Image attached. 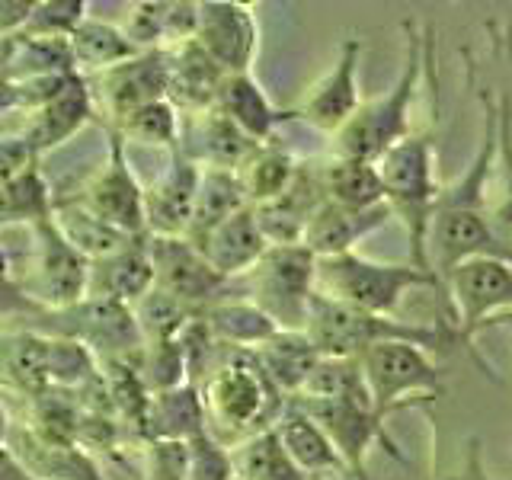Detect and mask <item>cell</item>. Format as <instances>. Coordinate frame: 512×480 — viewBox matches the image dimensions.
<instances>
[{
	"instance_id": "cell-1",
	"label": "cell",
	"mask_w": 512,
	"mask_h": 480,
	"mask_svg": "<svg viewBox=\"0 0 512 480\" xmlns=\"http://www.w3.org/2000/svg\"><path fill=\"white\" fill-rule=\"evenodd\" d=\"M432 58V32H416L413 23H404V61H400L397 80L388 93L362 100L352 119L330 135V154L352 160H375L394 148L400 138L413 135V100L420 93L426 64Z\"/></svg>"
},
{
	"instance_id": "cell-2",
	"label": "cell",
	"mask_w": 512,
	"mask_h": 480,
	"mask_svg": "<svg viewBox=\"0 0 512 480\" xmlns=\"http://www.w3.org/2000/svg\"><path fill=\"white\" fill-rule=\"evenodd\" d=\"M208 432L234 445L279 420L288 400L272 388L250 349H224L212 372L199 384Z\"/></svg>"
},
{
	"instance_id": "cell-3",
	"label": "cell",
	"mask_w": 512,
	"mask_h": 480,
	"mask_svg": "<svg viewBox=\"0 0 512 480\" xmlns=\"http://www.w3.org/2000/svg\"><path fill=\"white\" fill-rule=\"evenodd\" d=\"M301 333L308 336L320 356H343V359H356L365 349L381 343H413L426 352L452 349V346L464 349L458 330L452 324H445V320L416 324V320L365 314V311L343 308V304H333L320 295H311Z\"/></svg>"
},
{
	"instance_id": "cell-4",
	"label": "cell",
	"mask_w": 512,
	"mask_h": 480,
	"mask_svg": "<svg viewBox=\"0 0 512 480\" xmlns=\"http://www.w3.org/2000/svg\"><path fill=\"white\" fill-rule=\"evenodd\" d=\"M375 170L381 176L384 205H388L391 218H397L407 231L410 263L423 272H432L426 260V228L442 189L436 173V135H432V128L400 138L394 148L375 160Z\"/></svg>"
},
{
	"instance_id": "cell-5",
	"label": "cell",
	"mask_w": 512,
	"mask_h": 480,
	"mask_svg": "<svg viewBox=\"0 0 512 480\" xmlns=\"http://www.w3.org/2000/svg\"><path fill=\"white\" fill-rule=\"evenodd\" d=\"M416 288H432L442 301L439 279L432 272L416 269L413 263H378L356 250L320 256L314 263V295L352 311L394 317V311Z\"/></svg>"
},
{
	"instance_id": "cell-6",
	"label": "cell",
	"mask_w": 512,
	"mask_h": 480,
	"mask_svg": "<svg viewBox=\"0 0 512 480\" xmlns=\"http://www.w3.org/2000/svg\"><path fill=\"white\" fill-rule=\"evenodd\" d=\"M442 298H445L442 301L445 320L458 330L464 352L484 368V375L500 381L490 362L480 359L474 340L487 327L506 324L509 320V304H512L509 260H503V256H474V260L458 263L442 279Z\"/></svg>"
},
{
	"instance_id": "cell-7",
	"label": "cell",
	"mask_w": 512,
	"mask_h": 480,
	"mask_svg": "<svg viewBox=\"0 0 512 480\" xmlns=\"http://www.w3.org/2000/svg\"><path fill=\"white\" fill-rule=\"evenodd\" d=\"M314 253L301 244H272L244 276L234 279L250 304H256L279 330H301L314 295Z\"/></svg>"
},
{
	"instance_id": "cell-8",
	"label": "cell",
	"mask_w": 512,
	"mask_h": 480,
	"mask_svg": "<svg viewBox=\"0 0 512 480\" xmlns=\"http://www.w3.org/2000/svg\"><path fill=\"white\" fill-rule=\"evenodd\" d=\"M365 394L378 410H410L445 394V372L413 343H381L356 356Z\"/></svg>"
},
{
	"instance_id": "cell-9",
	"label": "cell",
	"mask_w": 512,
	"mask_h": 480,
	"mask_svg": "<svg viewBox=\"0 0 512 480\" xmlns=\"http://www.w3.org/2000/svg\"><path fill=\"white\" fill-rule=\"evenodd\" d=\"M23 330L71 340L77 346H84L100 365L135 356L144 346L141 333L135 327L132 308L116 301H100V298H80L71 308L39 311L32 320H26Z\"/></svg>"
},
{
	"instance_id": "cell-10",
	"label": "cell",
	"mask_w": 512,
	"mask_h": 480,
	"mask_svg": "<svg viewBox=\"0 0 512 480\" xmlns=\"http://www.w3.org/2000/svg\"><path fill=\"white\" fill-rule=\"evenodd\" d=\"M298 410H304L311 420L324 429V436L336 448V455L346 464V471L352 480H372L365 471L368 452L375 445H381L397 464L407 468V458L400 452V445L391 439L388 420L391 410H378L372 407L368 397H352V400H292Z\"/></svg>"
},
{
	"instance_id": "cell-11",
	"label": "cell",
	"mask_w": 512,
	"mask_h": 480,
	"mask_svg": "<svg viewBox=\"0 0 512 480\" xmlns=\"http://www.w3.org/2000/svg\"><path fill=\"white\" fill-rule=\"evenodd\" d=\"M106 160L96 167L80 196L74 199L84 205L90 215H96L109 228H116L125 237H144V186L132 170V160L122 138L106 125Z\"/></svg>"
},
{
	"instance_id": "cell-12",
	"label": "cell",
	"mask_w": 512,
	"mask_h": 480,
	"mask_svg": "<svg viewBox=\"0 0 512 480\" xmlns=\"http://www.w3.org/2000/svg\"><path fill=\"white\" fill-rule=\"evenodd\" d=\"M32 234V276L23 282V292L42 311L71 308L87 295V266L90 260L68 244L58 231L55 218H42L29 228Z\"/></svg>"
},
{
	"instance_id": "cell-13",
	"label": "cell",
	"mask_w": 512,
	"mask_h": 480,
	"mask_svg": "<svg viewBox=\"0 0 512 480\" xmlns=\"http://www.w3.org/2000/svg\"><path fill=\"white\" fill-rule=\"evenodd\" d=\"M144 247H148L154 288H160L164 295L186 304L189 311L202 314L205 308H212L215 301L231 295L234 282L218 276L192 240L144 234Z\"/></svg>"
},
{
	"instance_id": "cell-14",
	"label": "cell",
	"mask_w": 512,
	"mask_h": 480,
	"mask_svg": "<svg viewBox=\"0 0 512 480\" xmlns=\"http://www.w3.org/2000/svg\"><path fill=\"white\" fill-rule=\"evenodd\" d=\"M192 42L212 58L221 74L250 71L256 52H260V26H256L253 7L237 4V0H205V4H196Z\"/></svg>"
},
{
	"instance_id": "cell-15",
	"label": "cell",
	"mask_w": 512,
	"mask_h": 480,
	"mask_svg": "<svg viewBox=\"0 0 512 480\" xmlns=\"http://www.w3.org/2000/svg\"><path fill=\"white\" fill-rule=\"evenodd\" d=\"M96 112H106V125H116L128 112L167 100V52H138L103 74L84 77Z\"/></svg>"
},
{
	"instance_id": "cell-16",
	"label": "cell",
	"mask_w": 512,
	"mask_h": 480,
	"mask_svg": "<svg viewBox=\"0 0 512 480\" xmlns=\"http://www.w3.org/2000/svg\"><path fill=\"white\" fill-rule=\"evenodd\" d=\"M362 48L365 45L356 36L340 42V52H336V61L330 64V71L301 96L298 106L288 109L292 122H304L327 135L340 132L362 103V87H359Z\"/></svg>"
},
{
	"instance_id": "cell-17",
	"label": "cell",
	"mask_w": 512,
	"mask_h": 480,
	"mask_svg": "<svg viewBox=\"0 0 512 480\" xmlns=\"http://www.w3.org/2000/svg\"><path fill=\"white\" fill-rule=\"evenodd\" d=\"M199 167L180 151H167V167L151 186H144V234L183 237L196 202Z\"/></svg>"
},
{
	"instance_id": "cell-18",
	"label": "cell",
	"mask_w": 512,
	"mask_h": 480,
	"mask_svg": "<svg viewBox=\"0 0 512 480\" xmlns=\"http://www.w3.org/2000/svg\"><path fill=\"white\" fill-rule=\"evenodd\" d=\"M93 119H96V109L90 100L87 80L77 74L55 100L26 112V122L16 135H20L26 141V148L42 160V154L68 144L74 135L84 132Z\"/></svg>"
},
{
	"instance_id": "cell-19",
	"label": "cell",
	"mask_w": 512,
	"mask_h": 480,
	"mask_svg": "<svg viewBox=\"0 0 512 480\" xmlns=\"http://www.w3.org/2000/svg\"><path fill=\"white\" fill-rule=\"evenodd\" d=\"M253 144L256 141H250L244 132H237L212 106L202 112H180V141H176V151L202 170H234L253 151Z\"/></svg>"
},
{
	"instance_id": "cell-20",
	"label": "cell",
	"mask_w": 512,
	"mask_h": 480,
	"mask_svg": "<svg viewBox=\"0 0 512 480\" xmlns=\"http://www.w3.org/2000/svg\"><path fill=\"white\" fill-rule=\"evenodd\" d=\"M388 221H391L388 205L343 208V205H333V202H320L314 208V215L308 218V224H304V231H301V247L311 250L314 260H320V256L352 253L359 240L375 234Z\"/></svg>"
},
{
	"instance_id": "cell-21",
	"label": "cell",
	"mask_w": 512,
	"mask_h": 480,
	"mask_svg": "<svg viewBox=\"0 0 512 480\" xmlns=\"http://www.w3.org/2000/svg\"><path fill=\"white\" fill-rule=\"evenodd\" d=\"M154 288V272L148 260V247L144 237L125 240L122 247L96 256L87 266V295L84 298H100V301H116V304H132Z\"/></svg>"
},
{
	"instance_id": "cell-22",
	"label": "cell",
	"mask_w": 512,
	"mask_h": 480,
	"mask_svg": "<svg viewBox=\"0 0 512 480\" xmlns=\"http://www.w3.org/2000/svg\"><path fill=\"white\" fill-rule=\"evenodd\" d=\"M212 109H218L221 116L237 128V132H244L256 144L272 141L285 122H292L288 109H279L276 103H272L269 93L263 90V84L250 71L224 74Z\"/></svg>"
},
{
	"instance_id": "cell-23",
	"label": "cell",
	"mask_w": 512,
	"mask_h": 480,
	"mask_svg": "<svg viewBox=\"0 0 512 480\" xmlns=\"http://www.w3.org/2000/svg\"><path fill=\"white\" fill-rule=\"evenodd\" d=\"M39 480H109L96 458L74 442H48L36 432L13 423L4 442Z\"/></svg>"
},
{
	"instance_id": "cell-24",
	"label": "cell",
	"mask_w": 512,
	"mask_h": 480,
	"mask_svg": "<svg viewBox=\"0 0 512 480\" xmlns=\"http://www.w3.org/2000/svg\"><path fill=\"white\" fill-rule=\"evenodd\" d=\"M272 429H276L282 448L288 452V458L298 464V471L304 477H311V480H320V477L352 480L346 464L340 461V455H336V448L324 436V429H320L304 410H298L292 400L285 404V410L279 413V420L272 423Z\"/></svg>"
},
{
	"instance_id": "cell-25",
	"label": "cell",
	"mask_w": 512,
	"mask_h": 480,
	"mask_svg": "<svg viewBox=\"0 0 512 480\" xmlns=\"http://www.w3.org/2000/svg\"><path fill=\"white\" fill-rule=\"evenodd\" d=\"M196 247L202 250L208 266H212L218 276L234 282L260 260L269 244L260 231V224H256L253 208L247 205V208H240V212H234L231 218H224L218 228L208 231Z\"/></svg>"
},
{
	"instance_id": "cell-26",
	"label": "cell",
	"mask_w": 512,
	"mask_h": 480,
	"mask_svg": "<svg viewBox=\"0 0 512 480\" xmlns=\"http://www.w3.org/2000/svg\"><path fill=\"white\" fill-rule=\"evenodd\" d=\"M208 432L205 404L196 384H180V388L148 394L141 420V442H189Z\"/></svg>"
},
{
	"instance_id": "cell-27",
	"label": "cell",
	"mask_w": 512,
	"mask_h": 480,
	"mask_svg": "<svg viewBox=\"0 0 512 480\" xmlns=\"http://www.w3.org/2000/svg\"><path fill=\"white\" fill-rule=\"evenodd\" d=\"M167 52V100L176 112H202L215 103L221 71L196 42L164 48Z\"/></svg>"
},
{
	"instance_id": "cell-28",
	"label": "cell",
	"mask_w": 512,
	"mask_h": 480,
	"mask_svg": "<svg viewBox=\"0 0 512 480\" xmlns=\"http://www.w3.org/2000/svg\"><path fill=\"white\" fill-rule=\"evenodd\" d=\"M295 170H298V157L272 138L253 144V151L234 167V180L240 186L244 202L250 208H260L282 196L285 186L292 183Z\"/></svg>"
},
{
	"instance_id": "cell-29",
	"label": "cell",
	"mask_w": 512,
	"mask_h": 480,
	"mask_svg": "<svg viewBox=\"0 0 512 480\" xmlns=\"http://www.w3.org/2000/svg\"><path fill=\"white\" fill-rule=\"evenodd\" d=\"M317 164V183L324 202L343 205V208H375L384 205V189L375 164L368 160H352L340 154H327L314 160Z\"/></svg>"
},
{
	"instance_id": "cell-30",
	"label": "cell",
	"mask_w": 512,
	"mask_h": 480,
	"mask_svg": "<svg viewBox=\"0 0 512 480\" xmlns=\"http://www.w3.org/2000/svg\"><path fill=\"white\" fill-rule=\"evenodd\" d=\"M256 365L263 368V375L285 400H292L304 378L311 375V368L317 365L320 352L311 346V340L301 330H279L272 340L253 349Z\"/></svg>"
},
{
	"instance_id": "cell-31",
	"label": "cell",
	"mask_w": 512,
	"mask_h": 480,
	"mask_svg": "<svg viewBox=\"0 0 512 480\" xmlns=\"http://www.w3.org/2000/svg\"><path fill=\"white\" fill-rule=\"evenodd\" d=\"M0 388L32 397L48 384V336L32 330L0 333Z\"/></svg>"
},
{
	"instance_id": "cell-32",
	"label": "cell",
	"mask_w": 512,
	"mask_h": 480,
	"mask_svg": "<svg viewBox=\"0 0 512 480\" xmlns=\"http://www.w3.org/2000/svg\"><path fill=\"white\" fill-rule=\"evenodd\" d=\"M199 317L208 327V333L215 336V343L224 349H250L253 352L256 346H263L266 340H272V336L279 333V327L244 295L221 298L212 304V308H205Z\"/></svg>"
},
{
	"instance_id": "cell-33",
	"label": "cell",
	"mask_w": 512,
	"mask_h": 480,
	"mask_svg": "<svg viewBox=\"0 0 512 480\" xmlns=\"http://www.w3.org/2000/svg\"><path fill=\"white\" fill-rule=\"evenodd\" d=\"M74 71L71 48L64 39H42L29 32L0 39V77L10 84H23L29 77Z\"/></svg>"
},
{
	"instance_id": "cell-34",
	"label": "cell",
	"mask_w": 512,
	"mask_h": 480,
	"mask_svg": "<svg viewBox=\"0 0 512 480\" xmlns=\"http://www.w3.org/2000/svg\"><path fill=\"white\" fill-rule=\"evenodd\" d=\"M68 48H71L74 74L80 77L103 74L109 68H116V64L128 61L132 55H138V48L125 39V32L119 26L93 20V16H87V20L71 32Z\"/></svg>"
},
{
	"instance_id": "cell-35",
	"label": "cell",
	"mask_w": 512,
	"mask_h": 480,
	"mask_svg": "<svg viewBox=\"0 0 512 480\" xmlns=\"http://www.w3.org/2000/svg\"><path fill=\"white\" fill-rule=\"evenodd\" d=\"M52 212H55V192L52 183L45 180L39 160L0 183V231L16 228V224L32 228L36 221L52 218Z\"/></svg>"
},
{
	"instance_id": "cell-36",
	"label": "cell",
	"mask_w": 512,
	"mask_h": 480,
	"mask_svg": "<svg viewBox=\"0 0 512 480\" xmlns=\"http://www.w3.org/2000/svg\"><path fill=\"white\" fill-rule=\"evenodd\" d=\"M240 208H247L244 196H240V186L234 180V170H202L199 167V186H196V202H192V215H189V228L186 240L199 244V240L218 228L224 218H231Z\"/></svg>"
},
{
	"instance_id": "cell-37",
	"label": "cell",
	"mask_w": 512,
	"mask_h": 480,
	"mask_svg": "<svg viewBox=\"0 0 512 480\" xmlns=\"http://www.w3.org/2000/svg\"><path fill=\"white\" fill-rule=\"evenodd\" d=\"M231 464H234V480H311L288 458L272 426L234 442Z\"/></svg>"
},
{
	"instance_id": "cell-38",
	"label": "cell",
	"mask_w": 512,
	"mask_h": 480,
	"mask_svg": "<svg viewBox=\"0 0 512 480\" xmlns=\"http://www.w3.org/2000/svg\"><path fill=\"white\" fill-rule=\"evenodd\" d=\"M112 132L122 138V144H144V148H164L173 151L180 141V112L173 109L170 100H154L135 112H128L125 119L109 125Z\"/></svg>"
},
{
	"instance_id": "cell-39",
	"label": "cell",
	"mask_w": 512,
	"mask_h": 480,
	"mask_svg": "<svg viewBox=\"0 0 512 480\" xmlns=\"http://www.w3.org/2000/svg\"><path fill=\"white\" fill-rule=\"evenodd\" d=\"M52 218L58 224V231L68 237V244L84 253L87 260H96V256H103L109 250L122 247L125 240H132V237L119 234L116 228H109V224H103L96 215H90L87 208L77 205L74 199L71 202H55Z\"/></svg>"
},
{
	"instance_id": "cell-40",
	"label": "cell",
	"mask_w": 512,
	"mask_h": 480,
	"mask_svg": "<svg viewBox=\"0 0 512 480\" xmlns=\"http://www.w3.org/2000/svg\"><path fill=\"white\" fill-rule=\"evenodd\" d=\"M352 397H368L359 362L343 356H320L292 400H352Z\"/></svg>"
},
{
	"instance_id": "cell-41",
	"label": "cell",
	"mask_w": 512,
	"mask_h": 480,
	"mask_svg": "<svg viewBox=\"0 0 512 480\" xmlns=\"http://www.w3.org/2000/svg\"><path fill=\"white\" fill-rule=\"evenodd\" d=\"M132 317L144 343H167L183 333L196 311H189L186 304L164 295L160 288H151L132 304Z\"/></svg>"
},
{
	"instance_id": "cell-42",
	"label": "cell",
	"mask_w": 512,
	"mask_h": 480,
	"mask_svg": "<svg viewBox=\"0 0 512 480\" xmlns=\"http://www.w3.org/2000/svg\"><path fill=\"white\" fill-rule=\"evenodd\" d=\"M87 0H39L29 10L23 32L42 39H71V32L87 20Z\"/></svg>"
},
{
	"instance_id": "cell-43",
	"label": "cell",
	"mask_w": 512,
	"mask_h": 480,
	"mask_svg": "<svg viewBox=\"0 0 512 480\" xmlns=\"http://www.w3.org/2000/svg\"><path fill=\"white\" fill-rule=\"evenodd\" d=\"M186 480H234L231 445L218 442L212 432L186 442Z\"/></svg>"
},
{
	"instance_id": "cell-44",
	"label": "cell",
	"mask_w": 512,
	"mask_h": 480,
	"mask_svg": "<svg viewBox=\"0 0 512 480\" xmlns=\"http://www.w3.org/2000/svg\"><path fill=\"white\" fill-rule=\"evenodd\" d=\"M144 480H186V442H144Z\"/></svg>"
},
{
	"instance_id": "cell-45",
	"label": "cell",
	"mask_w": 512,
	"mask_h": 480,
	"mask_svg": "<svg viewBox=\"0 0 512 480\" xmlns=\"http://www.w3.org/2000/svg\"><path fill=\"white\" fill-rule=\"evenodd\" d=\"M39 311L42 308L23 292L20 279H16L13 269H10L4 247H0V317L4 320H32Z\"/></svg>"
},
{
	"instance_id": "cell-46",
	"label": "cell",
	"mask_w": 512,
	"mask_h": 480,
	"mask_svg": "<svg viewBox=\"0 0 512 480\" xmlns=\"http://www.w3.org/2000/svg\"><path fill=\"white\" fill-rule=\"evenodd\" d=\"M36 160L39 157L26 148V141L20 135H4L0 138V183L26 170L29 164H36Z\"/></svg>"
},
{
	"instance_id": "cell-47",
	"label": "cell",
	"mask_w": 512,
	"mask_h": 480,
	"mask_svg": "<svg viewBox=\"0 0 512 480\" xmlns=\"http://www.w3.org/2000/svg\"><path fill=\"white\" fill-rule=\"evenodd\" d=\"M448 480H496L490 471H487V461H484V452H480V439L471 436L468 439V448H464V461L461 468L448 477Z\"/></svg>"
},
{
	"instance_id": "cell-48",
	"label": "cell",
	"mask_w": 512,
	"mask_h": 480,
	"mask_svg": "<svg viewBox=\"0 0 512 480\" xmlns=\"http://www.w3.org/2000/svg\"><path fill=\"white\" fill-rule=\"evenodd\" d=\"M29 10H32V0H0V39L23 32Z\"/></svg>"
},
{
	"instance_id": "cell-49",
	"label": "cell",
	"mask_w": 512,
	"mask_h": 480,
	"mask_svg": "<svg viewBox=\"0 0 512 480\" xmlns=\"http://www.w3.org/2000/svg\"><path fill=\"white\" fill-rule=\"evenodd\" d=\"M0 480H39L7 445H0Z\"/></svg>"
},
{
	"instance_id": "cell-50",
	"label": "cell",
	"mask_w": 512,
	"mask_h": 480,
	"mask_svg": "<svg viewBox=\"0 0 512 480\" xmlns=\"http://www.w3.org/2000/svg\"><path fill=\"white\" fill-rule=\"evenodd\" d=\"M7 112H16V87L0 77V116H7Z\"/></svg>"
},
{
	"instance_id": "cell-51",
	"label": "cell",
	"mask_w": 512,
	"mask_h": 480,
	"mask_svg": "<svg viewBox=\"0 0 512 480\" xmlns=\"http://www.w3.org/2000/svg\"><path fill=\"white\" fill-rule=\"evenodd\" d=\"M10 426H13V420H10V410H7L4 391H0V445L7 442V436H10Z\"/></svg>"
}]
</instances>
